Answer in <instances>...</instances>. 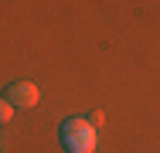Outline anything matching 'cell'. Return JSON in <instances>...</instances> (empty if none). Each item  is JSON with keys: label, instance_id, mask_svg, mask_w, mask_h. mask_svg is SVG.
Here are the masks:
<instances>
[{"label": "cell", "instance_id": "cell-1", "mask_svg": "<svg viewBox=\"0 0 160 153\" xmlns=\"http://www.w3.org/2000/svg\"><path fill=\"white\" fill-rule=\"evenodd\" d=\"M62 143L68 153H96L99 146V133L96 126L82 116H72V119L62 122Z\"/></svg>", "mask_w": 160, "mask_h": 153}, {"label": "cell", "instance_id": "cell-2", "mask_svg": "<svg viewBox=\"0 0 160 153\" xmlns=\"http://www.w3.org/2000/svg\"><path fill=\"white\" fill-rule=\"evenodd\" d=\"M3 99H7L14 109H34V106L41 102V92H38L34 82H14V85H7Z\"/></svg>", "mask_w": 160, "mask_h": 153}, {"label": "cell", "instance_id": "cell-3", "mask_svg": "<svg viewBox=\"0 0 160 153\" xmlns=\"http://www.w3.org/2000/svg\"><path fill=\"white\" fill-rule=\"evenodd\" d=\"M10 119H14V106H10L7 99H0V126H3V122H10Z\"/></svg>", "mask_w": 160, "mask_h": 153}]
</instances>
